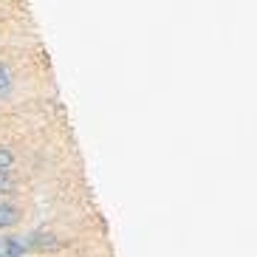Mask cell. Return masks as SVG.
Masks as SVG:
<instances>
[{"label":"cell","mask_w":257,"mask_h":257,"mask_svg":"<svg viewBox=\"0 0 257 257\" xmlns=\"http://www.w3.org/2000/svg\"><path fill=\"white\" fill-rule=\"evenodd\" d=\"M12 161H15V156L9 150H0V175H6V170L12 167Z\"/></svg>","instance_id":"cell-3"},{"label":"cell","mask_w":257,"mask_h":257,"mask_svg":"<svg viewBox=\"0 0 257 257\" xmlns=\"http://www.w3.org/2000/svg\"><path fill=\"white\" fill-rule=\"evenodd\" d=\"M9 88H12V74L6 65H0V93H6Z\"/></svg>","instance_id":"cell-2"},{"label":"cell","mask_w":257,"mask_h":257,"mask_svg":"<svg viewBox=\"0 0 257 257\" xmlns=\"http://www.w3.org/2000/svg\"><path fill=\"white\" fill-rule=\"evenodd\" d=\"M17 223V209L9 204H0V229H9Z\"/></svg>","instance_id":"cell-1"}]
</instances>
